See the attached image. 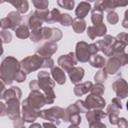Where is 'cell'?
I'll return each instance as SVG.
<instances>
[{
	"label": "cell",
	"mask_w": 128,
	"mask_h": 128,
	"mask_svg": "<svg viewBox=\"0 0 128 128\" xmlns=\"http://www.w3.org/2000/svg\"><path fill=\"white\" fill-rule=\"evenodd\" d=\"M19 69H20L19 61L12 56H8L2 61L0 65V77L5 83V85L12 84V82L15 80L16 73L18 72Z\"/></svg>",
	"instance_id": "cell-1"
},
{
	"label": "cell",
	"mask_w": 128,
	"mask_h": 128,
	"mask_svg": "<svg viewBox=\"0 0 128 128\" xmlns=\"http://www.w3.org/2000/svg\"><path fill=\"white\" fill-rule=\"evenodd\" d=\"M38 90H42L44 92L45 96V103L46 104H52L55 100V93H54V86L55 82L51 78L50 74L46 71H40L38 72Z\"/></svg>",
	"instance_id": "cell-2"
},
{
	"label": "cell",
	"mask_w": 128,
	"mask_h": 128,
	"mask_svg": "<svg viewBox=\"0 0 128 128\" xmlns=\"http://www.w3.org/2000/svg\"><path fill=\"white\" fill-rule=\"evenodd\" d=\"M19 63H20V69L22 71H24L25 74H29L33 71L38 70L40 67H42L43 58L41 56H39L38 54H35V55L28 56V57L24 58Z\"/></svg>",
	"instance_id": "cell-3"
},
{
	"label": "cell",
	"mask_w": 128,
	"mask_h": 128,
	"mask_svg": "<svg viewBox=\"0 0 128 128\" xmlns=\"http://www.w3.org/2000/svg\"><path fill=\"white\" fill-rule=\"evenodd\" d=\"M63 116H64V109L58 106H54L49 109L42 110L40 111V115H39V117L48 120L50 122H56V124L60 123V120L63 119Z\"/></svg>",
	"instance_id": "cell-4"
},
{
	"label": "cell",
	"mask_w": 128,
	"mask_h": 128,
	"mask_svg": "<svg viewBox=\"0 0 128 128\" xmlns=\"http://www.w3.org/2000/svg\"><path fill=\"white\" fill-rule=\"evenodd\" d=\"M25 101L34 109L40 110L46 103H45V96L44 94L39 90H32L31 93L28 95V97L25 99Z\"/></svg>",
	"instance_id": "cell-5"
},
{
	"label": "cell",
	"mask_w": 128,
	"mask_h": 128,
	"mask_svg": "<svg viewBox=\"0 0 128 128\" xmlns=\"http://www.w3.org/2000/svg\"><path fill=\"white\" fill-rule=\"evenodd\" d=\"M77 62L78 61H77L75 54L73 52H70L67 55H61L57 60L58 65L63 69V71L68 72V73L75 67Z\"/></svg>",
	"instance_id": "cell-6"
},
{
	"label": "cell",
	"mask_w": 128,
	"mask_h": 128,
	"mask_svg": "<svg viewBox=\"0 0 128 128\" xmlns=\"http://www.w3.org/2000/svg\"><path fill=\"white\" fill-rule=\"evenodd\" d=\"M6 115L11 120L20 117V102L19 99L12 98L6 101Z\"/></svg>",
	"instance_id": "cell-7"
},
{
	"label": "cell",
	"mask_w": 128,
	"mask_h": 128,
	"mask_svg": "<svg viewBox=\"0 0 128 128\" xmlns=\"http://www.w3.org/2000/svg\"><path fill=\"white\" fill-rule=\"evenodd\" d=\"M64 121H69L71 123V125H76L78 126L81 122V117L79 115V112L77 111L76 107L74 104L68 106L65 110H64V116L63 119Z\"/></svg>",
	"instance_id": "cell-8"
},
{
	"label": "cell",
	"mask_w": 128,
	"mask_h": 128,
	"mask_svg": "<svg viewBox=\"0 0 128 128\" xmlns=\"http://www.w3.org/2000/svg\"><path fill=\"white\" fill-rule=\"evenodd\" d=\"M74 54L77 61H80V62H87L91 57L88 49V44L84 41H80L76 44V50Z\"/></svg>",
	"instance_id": "cell-9"
},
{
	"label": "cell",
	"mask_w": 128,
	"mask_h": 128,
	"mask_svg": "<svg viewBox=\"0 0 128 128\" xmlns=\"http://www.w3.org/2000/svg\"><path fill=\"white\" fill-rule=\"evenodd\" d=\"M22 114H23V120L26 122H34L40 115V110H36L32 108L25 100L22 103Z\"/></svg>",
	"instance_id": "cell-10"
},
{
	"label": "cell",
	"mask_w": 128,
	"mask_h": 128,
	"mask_svg": "<svg viewBox=\"0 0 128 128\" xmlns=\"http://www.w3.org/2000/svg\"><path fill=\"white\" fill-rule=\"evenodd\" d=\"M85 106L87 110L89 109H103L106 105L105 100L101 96H94V95H88L84 101Z\"/></svg>",
	"instance_id": "cell-11"
},
{
	"label": "cell",
	"mask_w": 128,
	"mask_h": 128,
	"mask_svg": "<svg viewBox=\"0 0 128 128\" xmlns=\"http://www.w3.org/2000/svg\"><path fill=\"white\" fill-rule=\"evenodd\" d=\"M112 88L117 95V98L124 99L128 95V85L124 79H118L112 84Z\"/></svg>",
	"instance_id": "cell-12"
},
{
	"label": "cell",
	"mask_w": 128,
	"mask_h": 128,
	"mask_svg": "<svg viewBox=\"0 0 128 128\" xmlns=\"http://www.w3.org/2000/svg\"><path fill=\"white\" fill-rule=\"evenodd\" d=\"M57 44L55 42H47L45 43L43 46H41L39 49H37L36 53L41 56L42 58H46V57H51L56 51H57Z\"/></svg>",
	"instance_id": "cell-13"
},
{
	"label": "cell",
	"mask_w": 128,
	"mask_h": 128,
	"mask_svg": "<svg viewBox=\"0 0 128 128\" xmlns=\"http://www.w3.org/2000/svg\"><path fill=\"white\" fill-rule=\"evenodd\" d=\"M106 26L102 23L100 25H96V26H90L87 28V35L90 39L94 40L96 37H102L106 34Z\"/></svg>",
	"instance_id": "cell-14"
},
{
	"label": "cell",
	"mask_w": 128,
	"mask_h": 128,
	"mask_svg": "<svg viewBox=\"0 0 128 128\" xmlns=\"http://www.w3.org/2000/svg\"><path fill=\"white\" fill-rule=\"evenodd\" d=\"M105 63H106V65H105L104 69H105V71L107 72V74H111V75L116 74V73L119 71L120 67H121L120 62H119L118 59H117L116 57H114V56L110 57V58L107 60V62H105Z\"/></svg>",
	"instance_id": "cell-15"
},
{
	"label": "cell",
	"mask_w": 128,
	"mask_h": 128,
	"mask_svg": "<svg viewBox=\"0 0 128 128\" xmlns=\"http://www.w3.org/2000/svg\"><path fill=\"white\" fill-rule=\"evenodd\" d=\"M106 116H107L106 112L102 111L101 109H93L91 111L86 112V118H87V121L89 122V124L92 122L100 121V119H102Z\"/></svg>",
	"instance_id": "cell-16"
},
{
	"label": "cell",
	"mask_w": 128,
	"mask_h": 128,
	"mask_svg": "<svg viewBox=\"0 0 128 128\" xmlns=\"http://www.w3.org/2000/svg\"><path fill=\"white\" fill-rule=\"evenodd\" d=\"M51 76L53 77L54 82L58 83L59 85H63L66 82V76L64 71L60 67H53L51 68Z\"/></svg>",
	"instance_id": "cell-17"
},
{
	"label": "cell",
	"mask_w": 128,
	"mask_h": 128,
	"mask_svg": "<svg viewBox=\"0 0 128 128\" xmlns=\"http://www.w3.org/2000/svg\"><path fill=\"white\" fill-rule=\"evenodd\" d=\"M91 10V5L88 2H80L75 10V14L77 16V18L79 19H83L86 17V15L88 14V12Z\"/></svg>",
	"instance_id": "cell-18"
},
{
	"label": "cell",
	"mask_w": 128,
	"mask_h": 128,
	"mask_svg": "<svg viewBox=\"0 0 128 128\" xmlns=\"http://www.w3.org/2000/svg\"><path fill=\"white\" fill-rule=\"evenodd\" d=\"M93 86V84L90 81L84 82V83H80V84H76L74 87V93L76 96H82L84 94H87L91 87Z\"/></svg>",
	"instance_id": "cell-19"
},
{
	"label": "cell",
	"mask_w": 128,
	"mask_h": 128,
	"mask_svg": "<svg viewBox=\"0 0 128 128\" xmlns=\"http://www.w3.org/2000/svg\"><path fill=\"white\" fill-rule=\"evenodd\" d=\"M69 77L72 83L80 82L84 77V69L82 67H74L69 72Z\"/></svg>",
	"instance_id": "cell-20"
},
{
	"label": "cell",
	"mask_w": 128,
	"mask_h": 128,
	"mask_svg": "<svg viewBox=\"0 0 128 128\" xmlns=\"http://www.w3.org/2000/svg\"><path fill=\"white\" fill-rule=\"evenodd\" d=\"M21 96H22V92H21L20 88L13 86V87L9 88L8 90H6V91L4 92L3 99H4L5 101H7V100H9V99H12V98H16V99H19V100H20Z\"/></svg>",
	"instance_id": "cell-21"
},
{
	"label": "cell",
	"mask_w": 128,
	"mask_h": 128,
	"mask_svg": "<svg viewBox=\"0 0 128 128\" xmlns=\"http://www.w3.org/2000/svg\"><path fill=\"white\" fill-rule=\"evenodd\" d=\"M7 18L10 20L11 22V25H12V30H15L18 26L21 25V22H22V16L16 12V11H12L10 12L8 15H7Z\"/></svg>",
	"instance_id": "cell-22"
},
{
	"label": "cell",
	"mask_w": 128,
	"mask_h": 128,
	"mask_svg": "<svg viewBox=\"0 0 128 128\" xmlns=\"http://www.w3.org/2000/svg\"><path fill=\"white\" fill-rule=\"evenodd\" d=\"M42 23L43 22L33 13V14H30L28 17V25L27 26L31 30H37L42 27Z\"/></svg>",
	"instance_id": "cell-23"
},
{
	"label": "cell",
	"mask_w": 128,
	"mask_h": 128,
	"mask_svg": "<svg viewBox=\"0 0 128 128\" xmlns=\"http://www.w3.org/2000/svg\"><path fill=\"white\" fill-rule=\"evenodd\" d=\"M121 109H122V103H121L119 98L115 97V98L112 99L111 104L107 107L106 114H108V113H116V114H118Z\"/></svg>",
	"instance_id": "cell-24"
},
{
	"label": "cell",
	"mask_w": 128,
	"mask_h": 128,
	"mask_svg": "<svg viewBox=\"0 0 128 128\" xmlns=\"http://www.w3.org/2000/svg\"><path fill=\"white\" fill-rule=\"evenodd\" d=\"M103 3V9L106 12H111L113 11L115 8L119 7V6H126L127 3H121L118 1H114V0H109V1H102Z\"/></svg>",
	"instance_id": "cell-25"
},
{
	"label": "cell",
	"mask_w": 128,
	"mask_h": 128,
	"mask_svg": "<svg viewBox=\"0 0 128 128\" xmlns=\"http://www.w3.org/2000/svg\"><path fill=\"white\" fill-rule=\"evenodd\" d=\"M105 59L103 56L101 55H98V54H95V55H92L89 59V63L91 66L95 67V68H102L104 67L105 65Z\"/></svg>",
	"instance_id": "cell-26"
},
{
	"label": "cell",
	"mask_w": 128,
	"mask_h": 128,
	"mask_svg": "<svg viewBox=\"0 0 128 128\" xmlns=\"http://www.w3.org/2000/svg\"><path fill=\"white\" fill-rule=\"evenodd\" d=\"M13 6H15L17 8V12L20 14H24L28 11V2L26 0H16V1H11L10 2Z\"/></svg>",
	"instance_id": "cell-27"
},
{
	"label": "cell",
	"mask_w": 128,
	"mask_h": 128,
	"mask_svg": "<svg viewBox=\"0 0 128 128\" xmlns=\"http://www.w3.org/2000/svg\"><path fill=\"white\" fill-rule=\"evenodd\" d=\"M15 34L20 39H26V38H28L30 36V32H29L28 26L27 25H24V24H21L20 26H18L15 29Z\"/></svg>",
	"instance_id": "cell-28"
},
{
	"label": "cell",
	"mask_w": 128,
	"mask_h": 128,
	"mask_svg": "<svg viewBox=\"0 0 128 128\" xmlns=\"http://www.w3.org/2000/svg\"><path fill=\"white\" fill-rule=\"evenodd\" d=\"M72 27L76 33H82L86 28V22L83 19L75 18L72 22Z\"/></svg>",
	"instance_id": "cell-29"
},
{
	"label": "cell",
	"mask_w": 128,
	"mask_h": 128,
	"mask_svg": "<svg viewBox=\"0 0 128 128\" xmlns=\"http://www.w3.org/2000/svg\"><path fill=\"white\" fill-rule=\"evenodd\" d=\"M91 21L94 24V26L102 24L103 23V13L93 9L92 10V15H91Z\"/></svg>",
	"instance_id": "cell-30"
},
{
	"label": "cell",
	"mask_w": 128,
	"mask_h": 128,
	"mask_svg": "<svg viewBox=\"0 0 128 128\" xmlns=\"http://www.w3.org/2000/svg\"><path fill=\"white\" fill-rule=\"evenodd\" d=\"M104 91H105V87L99 83H97L96 85H93L90 89L91 95H94V96H101L102 97V95L104 94Z\"/></svg>",
	"instance_id": "cell-31"
},
{
	"label": "cell",
	"mask_w": 128,
	"mask_h": 128,
	"mask_svg": "<svg viewBox=\"0 0 128 128\" xmlns=\"http://www.w3.org/2000/svg\"><path fill=\"white\" fill-rule=\"evenodd\" d=\"M61 18V13L58 9L54 8L53 10L49 11V16H48V22H59Z\"/></svg>",
	"instance_id": "cell-32"
},
{
	"label": "cell",
	"mask_w": 128,
	"mask_h": 128,
	"mask_svg": "<svg viewBox=\"0 0 128 128\" xmlns=\"http://www.w3.org/2000/svg\"><path fill=\"white\" fill-rule=\"evenodd\" d=\"M94 79H95V81H96L97 83L102 84V83L107 79V72L105 71V69H104V68L100 69V70L95 74Z\"/></svg>",
	"instance_id": "cell-33"
},
{
	"label": "cell",
	"mask_w": 128,
	"mask_h": 128,
	"mask_svg": "<svg viewBox=\"0 0 128 128\" xmlns=\"http://www.w3.org/2000/svg\"><path fill=\"white\" fill-rule=\"evenodd\" d=\"M57 4L62 8L72 10L75 5V2L73 0H59V1H57Z\"/></svg>",
	"instance_id": "cell-34"
},
{
	"label": "cell",
	"mask_w": 128,
	"mask_h": 128,
	"mask_svg": "<svg viewBox=\"0 0 128 128\" xmlns=\"http://www.w3.org/2000/svg\"><path fill=\"white\" fill-rule=\"evenodd\" d=\"M34 14L42 21V22H48V16H49V11L48 10H37L34 12Z\"/></svg>",
	"instance_id": "cell-35"
},
{
	"label": "cell",
	"mask_w": 128,
	"mask_h": 128,
	"mask_svg": "<svg viewBox=\"0 0 128 128\" xmlns=\"http://www.w3.org/2000/svg\"><path fill=\"white\" fill-rule=\"evenodd\" d=\"M33 4L37 8V10H47L49 2L46 0H34Z\"/></svg>",
	"instance_id": "cell-36"
},
{
	"label": "cell",
	"mask_w": 128,
	"mask_h": 128,
	"mask_svg": "<svg viewBox=\"0 0 128 128\" xmlns=\"http://www.w3.org/2000/svg\"><path fill=\"white\" fill-rule=\"evenodd\" d=\"M0 38L3 43H10L12 40V35L8 30H1L0 31Z\"/></svg>",
	"instance_id": "cell-37"
},
{
	"label": "cell",
	"mask_w": 128,
	"mask_h": 128,
	"mask_svg": "<svg viewBox=\"0 0 128 128\" xmlns=\"http://www.w3.org/2000/svg\"><path fill=\"white\" fill-rule=\"evenodd\" d=\"M107 21H108L110 24H112V25L117 24L118 21H119V16H118V14H117L116 12H114V11L108 12V14H107Z\"/></svg>",
	"instance_id": "cell-38"
},
{
	"label": "cell",
	"mask_w": 128,
	"mask_h": 128,
	"mask_svg": "<svg viewBox=\"0 0 128 128\" xmlns=\"http://www.w3.org/2000/svg\"><path fill=\"white\" fill-rule=\"evenodd\" d=\"M63 26H70L72 25V22H73V19L72 17L69 15V14H61V18H60V21H59Z\"/></svg>",
	"instance_id": "cell-39"
},
{
	"label": "cell",
	"mask_w": 128,
	"mask_h": 128,
	"mask_svg": "<svg viewBox=\"0 0 128 128\" xmlns=\"http://www.w3.org/2000/svg\"><path fill=\"white\" fill-rule=\"evenodd\" d=\"M41 31V35H42V39L45 40H50L51 36H52V28L50 27H41L40 28Z\"/></svg>",
	"instance_id": "cell-40"
},
{
	"label": "cell",
	"mask_w": 128,
	"mask_h": 128,
	"mask_svg": "<svg viewBox=\"0 0 128 128\" xmlns=\"http://www.w3.org/2000/svg\"><path fill=\"white\" fill-rule=\"evenodd\" d=\"M61 38H62V32H61V30L58 29V28H52V36H51L50 41L56 43Z\"/></svg>",
	"instance_id": "cell-41"
},
{
	"label": "cell",
	"mask_w": 128,
	"mask_h": 128,
	"mask_svg": "<svg viewBox=\"0 0 128 128\" xmlns=\"http://www.w3.org/2000/svg\"><path fill=\"white\" fill-rule=\"evenodd\" d=\"M128 35H127V33L126 32H123V33H120V34H118L116 37H115V40L116 41H118L119 43H121L122 45H124L125 47L128 45Z\"/></svg>",
	"instance_id": "cell-42"
},
{
	"label": "cell",
	"mask_w": 128,
	"mask_h": 128,
	"mask_svg": "<svg viewBox=\"0 0 128 128\" xmlns=\"http://www.w3.org/2000/svg\"><path fill=\"white\" fill-rule=\"evenodd\" d=\"M30 39L33 42H39L40 40H42V35H41V31L40 28L37 30H32V32L30 33Z\"/></svg>",
	"instance_id": "cell-43"
},
{
	"label": "cell",
	"mask_w": 128,
	"mask_h": 128,
	"mask_svg": "<svg viewBox=\"0 0 128 128\" xmlns=\"http://www.w3.org/2000/svg\"><path fill=\"white\" fill-rule=\"evenodd\" d=\"M114 57H116L118 59V61L120 62V65L121 66H124L127 64V61H128V56L125 52H122V53H119V54H116V55H113Z\"/></svg>",
	"instance_id": "cell-44"
},
{
	"label": "cell",
	"mask_w": 128,
	"mask_h": 128,
	"mask_svg": "<svg viewBox=\"0 0 128 128\" xmlns=\"http://www.w3.org/2000/svg\"><path fill=\"white\" fill-rule=\"evenodd\" d=\"M0 27L3 29V30H8V29H12V25H11V22L10 20L5 17L3 19L0 20Z\"/></svg>",
	"instance_id": "cell-45"
},
{
	"label": "cell",
	"mask_w": 128,
	"mask_h": 128,
	"mask_svg": "<svg viewBox=\"0 0 128 128\" xmlns=\"http://www.w3.org/2000/svg\"><path fill=\"white\" fill-rule=\"evenodd\" d=\"M74 105H75V107H76V109H77V111L79 112V113H81V112H87L88 110H87V108H86V106H85V103H84V101H82V100H78V101H76L75 103H74Z\"/></svg>",
	"instance_id": "cell-46"
},
{
	"label": "cell",
	"mask_w": 128,
	"mask_h": 128,
	"mask_svg": "<svg viewBox=\"0 0 128 128\" xmlns=\"http://www.w3.org/2000/svg\"><path fill=\"white\" fill-rule=\"evenodd\" d=\"M43 68H53L54 67V61L51 57H46L43 58V63H42Z\"/></svg>",
	"instance_id": "cell-47"
},
{
	"label": "cell",
	"mask_w": 128,
	"mask_h": 128,
	"mask_svg": "<svg viewBox=\"0 0 128 128\" xmlns=\"http://www.w3.org/2000/svg\"><path fill=\"white\" fill-rule=\"evenodd\" d=\"M26 79V74L24 73V71H22L21 69H19L18 70V72L16 73V76H15V80L17 81V82H23L24 80Z\"/></svg>",
	"instance_id": "cell-48"
},
{
	"label": "cell",
	"mask_w": 128,
	"mask_h": 128,
	"mask_svg": "<svg viewBox=\"0 0 128 128\" xmlns=\"http://www.w3.org/2000/svg\"><path fill=\"white\" fill-rule=\"evenodd\" d=\"M107 115H108V117H109V122H110L112 125H116L117 122H118V119H119L118 114H116V113H108Z\"/></svg>",
	"instance_id": "cell-49"
},
{
	"label": "cell",
	"mask_w": 128,
	"mask_h": 128,
	"mask_svg": "<svg viewBox=\"0 0 128 128\" xmlns=\"http://www.w3.org/2000/svg\"><path fill=\"white\" fill-rule=\"evenodd\" d=\"M88 49H89V53H90L91 56L97 54V52L99 51V49H98V47H97V45H96L95 43L88 44Z\"/></svg>",
	"instance_id": "cell-50"
},
{
	"label": "cell",
	"mask_w": 128,
	"mask_h": 128,
	"mask_svg": "<svg viewBox=\"0 0 128 128\" xmlns=\"http://www.w3.org/2000/svg\"><path fill=\"white\" fill-rule=\"evenodd\" d=\"M24 120H23V118H21V117H18V118H16V119H14L13 120V124H14V128H19V127H23L24 126Z\"/></svg>",
	"instance_id": "cell-51"
},
{
	"label": "cell",
	"mask_w": 128,
	"mask_h": 128,
	"mask_svg": "<svg viewBox=\"0 0 128 128\" xmlns=\"http://www.w3.org/2000/svg\"><path fill=\"white\" fill-rule=\"evenodd\" d=\"M89 128H106V125L100 121H96V122H92L89 124Z\"/></svg>",
	"instance_id": "cell-52"
},
{
	"label": "cell",
	"mask_w": 128,
	"mask_h": 128,
	"mask_svg": "<svg viewBox=\"0 0 128 128\" xmlns=\"http://www.w3.org/2000/svg\"><path fill=\"white\" fill-rule=\"evenodd\" d=\"M117 125H118L119 128H127L128 127V122L125 118H119L118 122H117Z\"/></svg>",
	"instance_id": "cell-53"
},
{
	"label": "cell",
	"mask_w": 128,
	"mask_h": 128,
	"mask_svg": "<svg viewBox=\"0 0 128 128\" xmlns=\"http://www.w3.org/2000/svg\"><path fill=\"white\" fill-rule=\"evenodd\" d=\"M5 91H6V89H5V83L3 82V80L0 77V98L3 99V95H4V92Z\"/></svg>",
	"instance_id": "cell-54"
},
{
	"label": "cell",
	"mask_w": 128,
	"mask_h": 128,
	"mask_svg": "<svg viewBox=\"0 0 128 128\" xmlns=\"http://www.w3.org/2000/svg\"><path fill=\"white\" fill-rule=\"evenodd\" d=\"M29 87H30L31 91H32V90H38V83H37V80H32V81H30Z\"/></svg>",
	"instance_id": "cell-55"
},
{
	"label": "cell",
	"mask_w": 128,
	"mask_h": 128,
	"mask_svg": "<svg viewBox=\"0 0 128 128\" xmlns=\"http://www.w3.org/2000/svg\"><path fill=\"white\" fill-rule=\"evenodd\" d=\"M6 115V105L2 102H0V117Z\"/></svg>",
	"instance_id": "cell-56"
},
{
	"label": "cell",
	"mask_w": 128,
	"mask_h": 128,
	"mask_svg": "<svg viewBox=\"0 0 128 128\" xmlns=\"http://www.w3.org/2000/svg\"><path fill=\"white\" fill-rule=\"evenodd\" d=\"M42 127H44V128H57L53 123H51V122H44L43 124H42Z\"/></svg>",
	"instance_id": "cell-57"
},
{
	"label": "cell",
	"mask_w": 128,
	"mask_h": 128,
	"mask_svg": "<svg viewBox=\"0 0 128 128\" xmlns=\"http://www.w3.org/2000/svg\"><path fill=\"white\" fill-rule=\"evenodd\" d=\"M127 14H128V12L126 11V13H125V17H124V20H123V27H125V28L128 27V25H127Z\"/></svg>",
	"instance_id": "cell-58"
},
{
	"label": "cell",
	"mask_w": 128,
	"mask_h": 128,
	"mask_svg": "<svg viewBox=\"0 0 128 128\" xmlns=\"http://www.w3.org/2000/svg\"><path fill=\"white\" fill-rule=\"evenodd\" d=\"M29 128H42V125H40V124H38V123H33V124L30 125Z\"/></svg>",
	"instance_id": "cell-59"
},
{
	"label": "cell",
	"mask_w": 128,
	"mask_h": 128,
	"mask_svg": "<svg viewBox=\"0 0 128 128\" xmlns=\"http://www.w3.org/2000/svg\"><path fill=\"white\" fill-rule=\"evenodd\" d=\"M2 40H1V38H0V56L3 54V48H2Z\"/></svg>",
	"instance_id": "cell-60"
},
{
	"label": "cell",
	"mask_w": 128,
	"mask_h": 128,
	"mask_svg": "<svg viewBox=\"0 0 128 128\" xmlns=\"http://www.w3.org/2000/svg\"><path fill=\"white\" fill-rule=\"evenodd\" d=\"M68 128H79L78 126H76V125H70Z\"/></svg>",
	"instance_id": "cell-61"
},
{
	"label": "cell",
	"mask_w": 128,
	"mask_h": 128,
	"mask_svg": "<svg viewBox=\"0 0 128 128\" xmlns=\"http://www.w3.org/2000/svg\"><path fill=\"white\" fill-rule=\"evenodd\" d=\"M19 128H25V126H23V127H19Z\"/></svg>",
	"instance_id": "cell-62"
}]
</instances>
